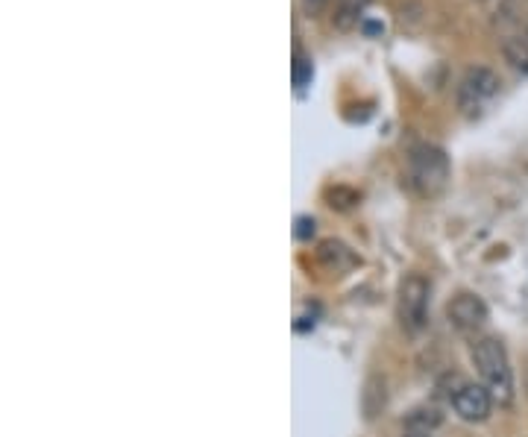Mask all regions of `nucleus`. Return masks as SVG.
Masks as SVG:
<instances>
[{
	"label": "nucleus",
	"instance_id": "nucleus-1",
	"mask_svg": "<svg viewBox=\"0 0 528 437\" xmlns=\"http://www.w3.org/2000/svg\"><path fill=\"white\" fill-rule=\"evenodd\" d=\"M473 361L482 373L484 385L493 399H499L502 405H508L514 399V373L508 364V352L502 347V341L496 338H482L473 347Z\"/></svg>",
	"mask_w": 528,
	"mask_h": 437
},
{
	"label": "nucleus",
	"instance_id": "nucleus-2",
	"mask_svg": "<svg viewBox=\"0 0 528 437\" xmlns=\"http://www.w3.org/2000/svg\"><path fill=\"white\" fill-rule=\"evenodd\" d=\"M408 176H411V185L417 194L423 197H435L446 188L449 182V159L446 153L432 147V144H420L411 150V159H408Z\"/></svg>",
	"mask_w": 528,
	"mask_h": 437
},
{
	"label": "nucleus",
	"instance_id": "nucleus-3",
	"mask_svg": "<svg viewBox=\"0 0 528 437\" xmlns=\"http://www.w3.org/2000/svg\"><path fill=\"white\" fill-rule=\"evenodd\" d=\"M446 382H449L446 396H449V402H452V408H455V414L461 420H467V423H482V420H487L490 405H493V396H490L487 388L476 385V382H467L464 376H452Z\"/></svg>",
	"mask_w": 528,
	"mask_h": 437
},
{
	"label": "nucleus",
	"instance_id": "nucleus-4",
	"mask_svg": "<svg viewBox=\"0 0 528 437\" xmlns=\"http://www.w3.org/2000/svg\"><path fill=\"white\" fill-rule=\"evenodd\" d=\"M496 91H499V77L490 68H470L458 83V109L473 118L496 97Z\"/></svg>",
	"mask_w": 528,
	"mask_h": 437
},
{
	"label": "nucleus",
	"instance_id": "nucleus-5",
	"mask_svg": "<svg viewBox=\"0 0 528 437\" xmlns=\"http://www.w3.org/2000/svg\"><path fill=\"white\" fill-rule=\"evenodd\" d=\"M429 308V282L423 276H408L399 288V320L408 332H420Z\"/></svg>",
	"mask_w": 528,
	"mask_h": 437
},
{
	"label": "nucleus",
	"instance_id": "nucleus-6",
	"mask_svg": "<svg viewBox=\"0 0 528 437\" xmlns=\"http://www.w3.org/2000/svg\"><path fill=\"white\" fill-rule=\"evenodd\" d=\"M446 317L458 332H476L487 320V306L476 294H458L446 308Z\"/></svg>",
	"mask_w": 528,
	"mask_h": 437
},
{
	"label": "nucleus",
	"instance_id": "nucleus-7",
	"mask_svg": "<svg viewBox=\"0 0 528 437\" xmlns=\"http://www.w3.org/2000/svg\"><path fill=\"white\" fill-rule=\"evenodd\" d=\"M505 56H508V62H511L517 71L528 74V36L526 39H520V36L508 39V42H505Z\"/></svg>",
	"mask_w": 528,
	"mask_h": 437
},
{
	"label": "nucleus",
	"instance_id": "nucleus-8",
	"mask_svg": "<svg viewBox=\"0 0 528 437\" xmlns=\"http://www.w3.org/2000/svg\"><path fill=\"white\" fill-rule=\"evenodd\" d=\"M370 399H376V414L385 408V382L382 379H370L367 382V394H364V405H370Z\"/></svg>",
	"mask_w": 528,
	"mask_h": 437
},
{
	"label": "nucleus",
	"instance_id": "nucleus-9",
	"mask_svg": "<svg viewBox=\"0 0 528 437\" xmlns=\"http://www.w3.org/2000/svg\"><path fill=\"white\" fill-rule=\"evenodd\" d=\"M308 80H311V62H308L303 53H297V62H294V83H297V88H306Z\"/></svg>",
	"mask_w": 528,
	"mask_h": 437
},
{
	"label": "nucleus",
	"instance_id": "nucleus-10",
	"mask_svg": "<svg viewBox=\"0 0 528 437\" xmlns=\"http://www.w3.org/2000/svg\"><path fill=\"white\" fill-rule=\"evenodd\" d=\"M303 6H306L308 15H317V12L326 6V0H303Z\"/></svg>",
	"mask_w": 528,
	"mask_h": 437
},
{
	"label": "nucleus",
	"instance_id": "nucleus-11",
	"mask_svg": "<svg viewBox=\"0 0 528 437\" xmlns=\"http://www.w3.org/2000/svg\"><path fill=\"white\" fill-rule=\"evenodd\" d=\"M423 414H432V411H423ZM438 420H440L438 414H432V417H429V423H432V426H435ZM411 423H426V417H411Z\"/></svg>",
	"mask_w": 528,
	"mask_h": 437
},
{
	"label": "nucleus",
	"instance_id": "nucleus-12",
	"mask_svg": "<svg viewBox=\"0 0 528 437\" xmlns=\"http://www.w3.org/2000/svg\"><path fill=\"white\" fill-rule=\"evenodd\" d=\"M405 437H429V435H423V432H411V435H405Z\"/></svg>",
	"mask_w": 528,
	"mask_h": 437
}]
</instances>
